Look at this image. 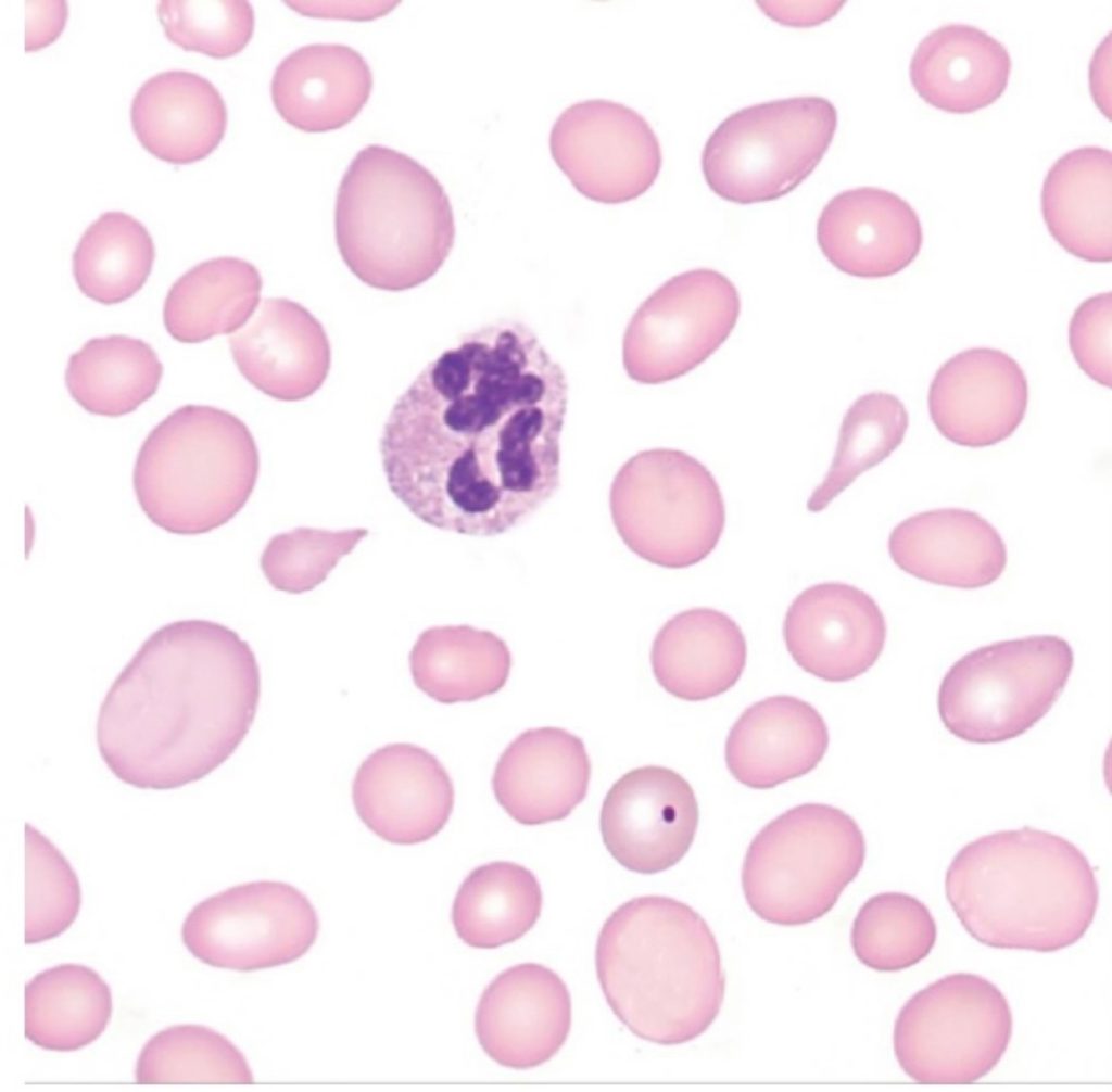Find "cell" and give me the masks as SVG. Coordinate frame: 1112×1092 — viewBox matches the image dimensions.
Here are the masks:
<instances>
[{
    "label": "cell",
    "instance_id": "obj_1",
    "mask_svg": "<svg viewBox=\"0 0 1112 1092\" xmlns=\"http://www.w3.org/2000/svg\"><path fill=\"white\" fill-rule=\"evenodd\" d=\"M568 383L534 331L498 319L464 334L399 396L379 452L387 484L421 522L495 537L560 486Z\"/></svg>",
    "mask_w": 1112,
    "mask_h": 1092
},
{
    "label": "cell",
    "instance_id": "obj_2",
    "mask_svg": "<svg viewBox=\"0 0 1112 1092\" xmlns=\"http://www.w3.org/2000/svg\"><path fill=\"white\" fill-rule=\"evenodd\" d=\"M260 697L256 657L237 632L201 619L165 624L102 700L100 755L119 780L139 789L198 782L237 750Z\"/></svg>",
    "mask_w": 1112,
    "mask_h": 1092
},
{
    "label": "cell",
    "instance_id": "obj_3",
    "mask_svg": "<svg viewBox=\"0 0 1112 1092\" xmlns=\"http://www.w3.org/2000/svg\"><path fill=\"white\" fill-rule=\"evenodd\" d=\"M945 891L980 943L1045 953L1077 942L1099 902L1086 855L1067 839L1029 826L962 847L947 868Z\"/></svg>",
    "mask_w": 1112,
    "mask_h": 1092
},
{
    "label": "cell",
    "instance_id": "obj_4",
    "mask_svg": "<svg viewBox=\"0 0 1112 1092\" xmlns=\"http://www.w3.org/2000/svg\"><path fill=\"white\" fill-rule=\"evenodd\" d=\"M595 965L612 1012L653 1043L696 1039L723 1003L717 940L693 907L671 897L642 896L617 907L598 935Z\"/></svg>",
    "mask_w": 1112,
    "mask_h": 1092
},
{
    "label": "cell",
    "instance_id": "obj_5",
    "mask_svg": "<svg viewBox=\"0 0 1112 1092\" xmlns=\"http://www.w3.org/2000/svg\"><path fill=\"white\" fill-rule=\"evenodd\" d=\"M334 230L351 272L390 292L432 278L455 240L452 205L437 177L381 144L365 147L349 165L337 193Z\"/></svg>",
    "mask_w": 1112,
    "mask_h": 1092
},
{
    "label": "cell",
    "instance_id": "obj_6",
    "mask_svg": "<svg viewBox=\"0 0 1112 1092\" xmlns=\"http://www.w3.org/2000/svg\"><path fill=\"white\" fill-rule=\"evenodd\" d=\"M260 471L255 440L233 414L185 405L143 441L132 484L148 519L178 535L211 532L249 500Z\"/></svg>",
    "mask_w": 1112,
    "mask_h": 1092
},
{
    "label": "cell",
    "instance_id": "obj_7",
    "mask_svg": "<svg viewBox=\"0 0 1112 1092\" xmlns=\"http://www.w3.org/2000/svg\"><path fill=\"white\" fill-rule=\"evenodd\" d=\"M864 859V836L850 815L824 803L799 804L751 840L742 867L743 892L768 923L809 924L833 909Z\"/></svg>",
    "mask_w": 1112,
    "mask_h": 1092
},
{
    "label": "cell",
    "instance_id": "obj_8",
    "mask_svg": "<svg viewBox=\"0 0 1112 1092\" xmlns=\"http://www.w3.org/2000/svg\"><path fill=\"white\" fill-rule=\"evenodd\" d=\"M609 509L620 538L649 563L683 569L717 547L725 506L709 469L673 448L642 450L616 473Z\"/></svg>",
    "mask_w": 1112,
    "mask_h": 1092
},
{
    "label": "cell",
    "instance_id": "obj_9",
    "mask_svg": "<svg viewBox=\"0 0 1112 1092\" xmlns=\"http://www.w3.org/2000/svg\"><path fill=\"white\" fill-rule=\"evenodd\" d=\"M1074 664L1067 640L1031 635L980 647L945 674L938 714L956 737L973 744L1015 738L1041 720L1060 697Z\"/></svg>",
    "mask_w": 1112,
    "mask_h": 1092
},
{
    "label": "cell",
    "instance_id": "obj_10",
    "mask_svg": "<svg viewBox=\"0 0 1112 1092\" xmlns=\"http://www.w3.org/2000/svg\"><path fill=\"white\" fill-rule=\"evenodd\" d=\"M836 127L837 111L822 97H794L742 109L708 138L702 154L705 180L729 202L776 200L814 170Z\"/></svg>",
    "mask_w": 1112,
    "mask_h": 1092
},
{
    "label": "cell",
    "instance_id": "obj_11",
    "mask_svg": "<svg viewBox=\"0 0 1112 1092\" xmlns=\"http://www.w3.org/2000/svg\"><path fill=\"white\" fill-rule=\"evenodd\" d=\"M1012 1013L999 988L971 973L946 975L914 993L894 1026L901 1069L922 1084H968L1006 1053Z\"/></svg>",
    "mask_w": 1112,
    "mask_h": 1092
},
{
    "label": "cell",
    "instance_id": "obj_12",
    "mask_svg": "<svg viewBox=\"0 0 1112 1092\" xmlns=\"http://www.w3.org/2000/svg\"><path fill=\"white\" fill-rule=\"evenodd\" d=\"M316 910L298 888L277 880L237 885L187 914L181 939L206 965L252 972L292 963L315 943Z\"/></svg>",
    "mask_w": 1112,
    "mask_h": 1092
},
{
    "label": "cell",
    "instance_id": "obj_13",
    "mask_svg": "<svg viewBox=\"0 0 1112 1092\" xmlns=\"http://www.w3.org/2000/svg\"><path fill=\"white\" fill-rule=\"evenodd\" d=\"M740 312L738 291L725 275L696 268L671 277L627 326V374L642 384H660L688 373L725 342Z\"/></svg>",
    "mask_w": 1112,
    "mask_h": 1092
},
{
    "label": "cell",
    "instance_id": "obj_14",
    "mask_svg": "<svg viewBox=\"0 0 1112 1092\" xmlns=\"http://www.w3.org/2000/svg\"><path fill=\"white\" fill-rule=\"evenodd\" d=\"M551 154L585 198L624 203L644 194L661 168L660 144L633 109L605 99L574 103L560 113L549 135Z\"/></svg>",
    "mask_w": 1112,
    "mask_h": 1092
},
{
    "label": "cell",
    "instance_id": "obj_15",
    "mask_svg": "<svg viewBox=\"0 0 1112 1092\" xmlns=\"http://www.w3.org/2000/svg\"><path fill=\"white\" fill-rule=\"evenodd\" d=\"M695 792L675 771L645 765L622 775L602 805L599 828L611 856L640 874L664 872L690 850L698 826Z\"/></svg>",
    "mask_w": 1112,
    "mask_h": 1092
},
{
    "label": "cell",
    "instance_id": "obj_16",
    "mask_svg": "<svg viewBox=\"0 0 1112 1092\" xmlns=\"http://www.w3.org/2000/svg\"><path fill=\"white\" fill-rule=\"evenodd\" d=\"M453 782L440 760L408 742L376 749L358 766L352 800L359 820L382 840L416 845L437 836L454 807Z\"/></svg>",
    "mask_w": 1112,
    "mask_h": 1092
},
{
    "label": "cell",
    "instance_id": "obj_17",
    "mask_svg": "<svg viewBox=\"0 0 1112 1092\" xmlns=\"http://www.w3.org/2000/svg\"><path fill=\"white\" fill-rule=\"evenodd\" d=\"M886 620L863 589L824 582L801 591L783 620L787 651L805 672L847 682L870 670L886 642Z\"/></svg>",
    "mask_w": 1112,
    "mask_h": 1092
},
{
    "label": "cell",
    "instance_id": "obj_18",
    "mask_svg": "<svg viewBox=\"0 0 1112 1092\" xmlns=\"http://www.w3.org/2000/svg\"><path fill=\"white\" fill-rule=\"evenodd\" d=\"M571 1027L567 986L551 968L522 963L498 974L480 996L475 1030L485 1054L513 1069L555 1056Z\"/></svg>",
    "mask_w": 1112,
    "mask_h": 1092
},
{
    "label": "cell",
    "instance_id": "obj_19",
    "mask_svg": "<svg viewBox=\"0 0 1112 1092\" xmlns=\"http://www.w3.org/2000/svg\"><path fill=\"white\" fill-rule=\"evenodd\" d=\"M1027 403L1023 369L1010 355L990 347L964 350L945 361L927 396L938 432L965 447L1008 439L1023 421Z\"/></svg>",
    "mask_w": 1112,
    "mask_h": 1092
},
{
    "label": "cell",
    "instance_id": "obj_20",
    "mask_svg": "<svg viewBox=\"0 0 1112 1092\" xmlns=\"http://www.w3.org/2000/svg\"><path fill=\"white\" fill-rule=\"evenodd\" d=\"M228 342L243 378L277 401L306 399L329 374L331 347L325 328L306 307L287 297L263 300Z\"/></svg>",
    "mask_w": 1112,
    "mask_h": 1092
},
{
    "label": "cell",
    "instance_id": "obj_21",
    "mask_svg": "<svg viewBox=\"0 0 1112 1092\" xmlns=\"http://www.w3.org/2000/svg\"><path fill=\"white\" fill-rule=\"evenodd\" d=\"M818 245L839 271L875 279L896 275L919 255L923 231L914 208L885 189L843 191L823 207Z\"/></svg>",
    "mask_w": 1112,
    "mask_h": 1092
},
{
    "label": "cell",
    "instance_id": "obj_22",
    "mask_svg": "<svg viewBox=\"0 0 1112 1092\" xmlns=\"http://www.w3.org/2000/svg\"><path fill=\"white\" fill-rule=\"evenodd\" d=\"M591 762L584 742L559 727L527 729L501 754L492 777L498 804L517 823L567 817L585 798Z\"/></svg>",
    "mask_w": 1112,
    "mask_h": 1092
},
{
    "label": "cell",
    "instance_id": "obj_23",
    "mask_svg": "<svg viewBox=\"0 0 1112 1092\" xmlns=\"http://www.w3.org/2000/svg\"><path fill=\"white\" fill-rule=\"evenodd\" d=\"M888 553L906 573L936 585L972 589L998 580L1007 566L1006 544L978 513L939 508L898 523Z\"/></svg>",
    "mask_w": 1112,
    "mask_h": 1092
},
{
    "label": "cell",
    "instance_id": "obj_24",
    "mask_svg": "<svg viewBox=\"0 0 1112 1092\" xmlns=\"http://www.w3.org/2000/svg\"><path fill=\"white\" fill-rule=\"evenodd\" d=\"M830 741L822 715L789 695L749 706L729 732L725 763L731 775L753 789H770L811 772Z\"/></svg>",
    "mask_w": 1112,
    "mask_h": 1092
},
{
    "label": "cell",
    "instance_id": "obj_25",
    "mask_svg": "<svg viewBox=\"0 0 1112 1092\" xmlns=\"http://www.w3.org/2000/svg\"><path fill=\"white\" fill-rule=\"evenodd\" d=\"M130 119L144 150L163 162L186 165L204 160L219 145L227 109L208 79L172 69L140 86L131 102Z\"/></svg>",
    "mask_w": 1112,
    "mask_h": 1092
},
{
    "label": "cell",
    "instance_id": "obj_26",
    "mask_svg": "<svg viewBox=\"0 0 1112 1092\" xmlns=\"http://www.w3.org/2000/svg\"><path fill=\"white\" fill-rule=\"evenodd\" d=\"M372 89L366 60L340 43H313L276 67L270 93L282 119L305 132H326L351 123Z\"/></svg>",
    "mask_w": 1112,
    "mask_h": 1092
},
{
    "label": "cell",
    "instance_id": "obj_27",
    "mask_svg": "<svg viewBox=\"0 0 1112 1092\" xmlns=\"http://www.w3.org/2000/svg\"><path fill=\"white\" fill-rule=\"evenodd\" d=\"M747 661L740 625L726 613L706 607L681 611L658 631L650 663L658 684L686 701H703L732 688Z\"/></svg>",
    "mask_w": 1112,
    "mask_h": 1092
},
{
    "label": "cell",
    "instance_id": "obj_28",
    "mask_svg": "<svg viewBox=\"0 0 1112 1092\" xmlns=\"http://www.w3.org/2000/svg\"><path fill=\"white\" fill-rule=\"evenodd\" d=\"M1011 67L1007 48L996 38L975 26L948 24L921 40L909 75L927 104L952 114H970L1002 96Z\"/></svg>",
    "mask_w": 1112,
    "mask_h": 1092
},
{
    "label": "cell",
    "instance_id": "obj_29",
    "mask_svg": "<svg viewBox=\"0 0 1112 1092\" xmlns=\"http://www.w3.org/2000/svg\"><path fill=\"white\" fill-rule=\"evenodd\" d=\"M1041 213L1053 239L1088 262L1112 259V154L1099 147L1074 149L1048 170Z\"/></svg>",
    "mask_w": 1112,
    "mask_h": 1092
},
{
    "label": "cell",
    "instance_id": "obj_30",
    "mask_svg": "<svg viewBox=\"0 0 1112 1092\" xmlns=\"http://www.w3.org/2000/svg\"><path fill=\"white\" fill-rule=\"evenodd\" d=\"M408 663L418 689L440 703L452 704L501 690L510 673L511 653L491 631L470 625L433 626L418 636Z\"/></svg>",
    "mask_w": 1112,
    "mask_h": 1092
},
{
    "label": "cell",
    "instance_id": "obj_31",
    "mask_svg": "<svg viewBox=\"0 0 1112 1092\" xmlns=\"http://www.w3.org/2000/svg\"><path fill=\"white\" fill-rule=\"evenodd\" d=\"M263 281L242 258L223 256L186 271L167 292L163 320L181 343H200L241 329L260 305Z\"/></svg>",
    "mask_w": 1112,
    "mask_h": 1092
},
{
    "label": "cell",
    "instance_id": "obj_32",
    "mask_svg": "<svg viewBox=\"0 0 1112 1092\" xmlns=\"http://www.w3.org/2000/svg\"><path fill=\"white\" fill-rule=\"evenodd\" d=\"M25 1037L49 1051L70 1052L96 1041L112 1016L109 985L92 968L60 964L25 985Z\"/></svg>",
    "mask_w": 1112,
    "mask_h": 1092
},
{
    "label": "cell",
    "instance_id": "obj_33",
    "mask_svg": "<svg viewBox=\"0 0 1112 1092\" xmlns=\"http://www.w3.org/2000/svg\"><path fill=\"white\" fill-rule=\"evenodd\" d=\"M541 909L535 875L520 864L496 861L476 867L464 879L453 902L452 923L469 947L494 949L527 934Z\"/></svg>",
    "mask_w": 1112,
    "mask_h": 1092
},
{
    "label": "cell",
    "instance_id": "obj_34",
    "mask_svg": "<svg viewBox=\"0 0 1112 1092\" xmlns=\"http://www.w3.org/2000/svg\"><path fill=\"white\" fill-rule=\"evenodd\" d=\"M162 374V363L148 343L113 334L91 339L71 355L65 384L88 412L119 417L153 396Z\"/></svg>",
    "mask_w": 1112,
    "mask_h": 1092
},
{
    "label": "cell",
    "instance_id": "obj_35",
    "mask_svg": "<svg viewBox=\"0 0 1112 1092\" xmlns=\"http://www.w3.org/2000/svg\"><path fill=\"white\" fill-rule=\"evenodd\" d=\"M147 228L124 212H106L83 233L73 253V275L87 297L121 303L146 283L154 262Z\"/></svg>",
    "mask_w": 1112,
    "mask_h": 1092
},
{
    "label": "cell",
    "instance_id": "obj_36",
    "mask_svg": "<svg viewBox=\"0 0 1112 1092\" xmlns=\"http://www.w3.org/2000/svg\"><path fill=\"white\" fill-rule=\"evenodd\" d=\"M908 427V411L896 395L876 391L859 396L844 415L832 464L807 509L824 510L861 473L886 459Z\"/></svg>",
    "mask_w": 1112,
    "mask_h": 1092
},
{
    "label": "cell",
    "instance_id": "obj_37",
    "mask_svg": "<svg viewBox=\"0 0 1112 1092\" xmlns=\"http://www.w3.org/2000/svg\"><path fill=\"white\" fill-rule=\"evenodd\" d=\"M141 1084L252 1083L250 1066L225 1036L201 1025H177L152 1036L135 1069Z\"/></svg>",
    "mask_w": 1112,
    "mask_h": 1092
},
{
    "label": "cell",
    "instance_id": "obj_38",
    "mask_svg": "<svg viewBox=\"0 0 1112 1092\" xmlns=\"http://www.w3.org/2000/svg\"><path fill=\"white\" fill-rule=\"evenodd\" d=\"M930 909L904 892H882L859 909L850 942L856 957L876 972H899L925 958L935 945Z\"/></svg>",
    "mask_w": 1112,
    "mask_h": 1092
},
{
    "label": "cell",
    "instance_id": "obj_39",
    "mask_svg": "<svg viewBox=\"0 0 1112 1092\" xmlns=\"http://www.w3.org/2000/svg\"><path fill=\"white\" fill-rule=\"evenodd\" d=\"M81 904L79 880L63 853L25 824L26 944L50 940L75 922Z\"/></svg>",
    "mask_w": 1112,
    "mask_h": 1092
},
{
    "label": "cell",
    "instance_id": "obj_40",
    "mask_svg": "<svg viewBox=\"0 0 1112 1092\" xmlns=\"http://www.w3.org/2000/svg\"><path fill=\"white\" fill-rule=\"evenodd\" d=\"M156 11L170 42L214 59L240 53L254 31V11L244 0H161Z\"/></svg>",
    "mask_w": 1112,
    "mask_h": 1092
},
{
    "label": "cell",
    "instance_id": "obj_41",
    "mask_svg": "<svg viewBox=\"0 0 1112 1092\" xmlns=\"http://www.w3.org/2000/svg\"><path fill=\"white\" fill-rule=\"evenodd\" d=\"M1112 294L1099 293L1075 309L1069 343L1078 367L1097 383L1111 388Z\"/></svg>",
    "mask_w": 1112,
    "mask_h": 1092
},
{
    "label": "cell",
    "instance_id": "obj_42",
    "mask_svg": "<svg viewBox=\"0 0 1112 1092\" xmlns=\"http://www.w3.org/2000/svg\"><path fill=\"white\" fill-rule=\"evenodd\" d=\"M25 51L33 52L53 42L65 27L67 4L65 1L26 2Z\"/></svg>",
    "mask_w": 1112,
    "mask_h": 1092
},
{
    "label": "cell",
    "instance_id": "obj_43",
    "mask_svg": "<svg viewBox=\"0 0 1112 1092\" xmlns=\"http://www.w3.org/2000/svg\"><path fill=\"white\" fill-rule=\"evenodd\" d=\"M760 10L771 20L791 27H811L832 18L842 1H758Z\"/></svg>",
    "mask_w": 1112,
    "mask_h": 1092
},
{
    "label": "cell",
    "instance_id": "obj_44",
    "mask_svg": "<svg viewBox=\"0 0 1112 1092\" xmlns=\"http://www.w3.org/2000/svg\"><path fill=\"white\" fill-rule=\"evenodd\" d=\"M324 8L312 7L308 2H287L293 10L313 17L372 20L392 10L399 2H378L374 8Z\"/></svg>",
    "mask_w": 1112,
    "mask_h": 1092
}]
</instances>
